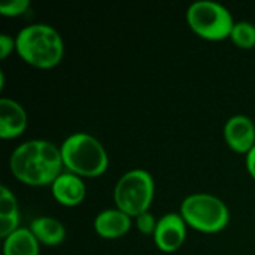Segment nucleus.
<instances>
[{
	"label": "nucleus",
	"instance_id": "nucleus-19",
	"mask_svg": "<svg viewBox=\"0 0 255 255\" xmlns=\"http://www.w3.org/2000/svg\"><path fill=\"white\" fill-rule=\"evenodd\" d=\"M247 169L251 173V176L255 179V145L254 148L247 154Z\"/></svg>",
	"mask_w": 255,
	"mask_h": 255
},
{
	"label": "nucleus",
	"instance_id": "nucleus-6",
	"mask_svg": "<svg viewBox=\"0 0 255 255\" xmlns=\"http://www.w3.org/2000/svg\"><path fill=\"white\" fill-rule=\"evenodd\" d=\"M190 27L202 37L221 40L230 36L235 21L226 6L212 0H197L187 10Z\"/></svg>",
	"mask_w": 255,
	"mask_h": 255
},
{
	"label": "nucleus",
	"instance_id": "nucleus-11",
	"mask_svg": "<svg viewBox=\"0 0 255 255\" xmlns=\"http://www.w3.org/2000/svg\"><path fill=\"white\" fill-rule=\"evenodd\" d=\"M131 227V217L117 209L102 211L94 220L96 232L106 239H115L126 235Z\"/></svg>",
	"mask_w": 255,
	"mask_h": 255
},
{
	"label": "nucleus",
	"instance_id": "nucleus-8",
	"mask_svg": "<svg viewBox=\"0 0 255 255\" xmlns=\"http://www.w3.org/2000/svg\"><path fill=\"white\" fill-rule=\"evenodd\" d=\"M224 139L236 152L248 154L255 145V124L247 115H235L224 126Z\"/></svg>",
	"mask_w": 255,
	"mask_h": 255
},
{
	"label": "nucleus",
	"instance_id": "nucleus-18",
	"mask_svg": "<svg viewBox=\"0 0 255 255\" xmlns=\"http://www.w3.org/2000/svg\"><path fill=\"white\" fill-rule=\"evenodd\" d=\"M15 48V39L9 34H0V58H6Z\"/></svg>",
	"mask_w": 255,
	"mask_h": 255
},
{
	"label": "nucleus",
	"instance_id": "nucleus-15",
	"mask_svg": "<svg viewBox=\"0 0 255 255\" xmlns=\"http://www.w3.org/2000/svg\"><path fill=\"white\" fill-rule=\"evenodd\" d=\"M230 37L239 48H253L255 45V25L248 21L235 22Z\"/></svg>",
	"mask_w": 255,
	"mask_h": 255
},
{
	"label": "nucleus",
	"instance_id": "nucleus-5",
	"mask_svg": "<svg viewBox=\"0 0 255 255\" xmlns=\"http://www.w3.org/2000/svg\"><path fill=\"white\" fill-rule=\"evenodd\" d=\"M154 197V179L143 169H133L124 173L114 190V200L120 211L137 217L148 211Z\"/></svg>",
	"mask_w": 255,
	"mask_h": 255
},
{
	"label": "nucleus",
	"instance_id": "nucleus-4",
	"mask_svg": "<svg viewBox=\"0 0 255 255\" xmlns=\"http://www.w3.org/2000/svg\"><path fill=\"white\" fill-rule=\"evenodd\" d=\"M181 215L188 226L203 233L221 232L230 220L226 203L206 193H196L185 197L181 205Z\"/></svg>",
	"mask_w": 255,
	"mask_h": 255
},
{
	"label": "nucleus",
	"instance_id": "nucleus-14",
	"mask_svg": "<svg viewBox=\"0 0 255 255\" xmlns=\"http://www.w3.org/2000/svg\"><path fill=\"white\" fill-rule=\"evenodd\" d=\"M30 230L40 244L51 245V247L61 244L66 238L64 226L52 217L34 218L30 224Z\"/></svg>",
	"mask_w": 255,
	"mask_h": 255
},
{
	"label": "nucleus",
	"instance_id": "nucleus-10",
	"mask_svg": "<svg viewBox=\"0 0 255 255\" xmlns=\"http://www.w3.org/2000/svg\"><path fill=\"white\" fill-rule=\"evenodd\" d=\"M51 188L55 200L64 206H76L85 197L84 181L72 172L58 175V178L51 184Z\"/></svg>",
	"mask_w": 255,
	"mask_h": 255
},
{
	"label": "nucleus",
	"instance_id": "nucleus-17",
	"mask_svg": "<svg viewBox=\"0 0 255 255\" xmlns=\"http://www.w3.org/2000/svg\"><path fill=\"white\" fill-rule=\"evenodd\" d=\"M157 223L158 220L154 218V215L151 212H143L140 215L136 217V226H137V230L140 233H145V235H154L155 232V227H157Z\"/></svg>",
	"mask_w": 255,
	"mask_h": 255
},
{
	"label": "nucleus",
	"instance_id": "nucleus-2",
	"mask_svg": "<svg viewBox=\"0 0 255 255\" xmlns=\"http://www.w3.org/2000/svg\"><path fill=\"white\" fill-rule=\"evenodd\" d=\"M15 46L24 61L40 69L58 64L64 54L60 33L48 24H30L21 28L15 37Z\"/></svg>",
	"mask_w": 255,
	"mask_h": 255
},
{
	"label": "nucleus",
	"instance_id": "nucleus-3",
	"mask_svg": "<svg viewBox=\"0 0 255 255\" xmlns=\"http://www.w3.org/2000/svg\"><path fill=\"white\" fill-rule=\"evenodd\" d=\"M63 164L78 176H99L109 164L103 145L88 133H73L60 146Z\"/></svg>",
	"mask_w": 255,
	"mask_h": 255
},
{
	"label": "nucleus",
	"instance_id": "nucleus-9",
	"mask_svg": "<svg viewBox=\"0 0 255 255\" xmlns=\"http://www.w3.org/2000/svg\"><path fill=\"white\" fill-rule=\"evenodd\" d=\"M27 127L25 109L15 100L0 99V137L10 139L19 136Z\"/></svg>",
	"mask_w": 255,
	"mask_h": 255
},
{
	"label": "nucleus",
	"instance_id": "nucleus-12",
	"mask_svg": "<svg viewBox=\"0 0 255 255\" xmlns=\"http://www.w3.org/2000/svg\"><path fill=\"white\" fill-rule=\"evenodd\" d=\"M19 229V211L18 203L12 191L0 187V238L6 239L15 230Z\"/></svg>",
	"mask_w": 255,
	"mask_h": 255
},
{
	"label": "nucleus",
	"instance_id": "nucleus-1",
	"mask_svg": "<svg viewBox=\"0 0 255 255\" xmlns=\"http://www.w3.org/2000/svg\"><path fill=\"white\" fill-rule=\"evenodd\" d=\"M9 166L18 181L28 185H46L61 175L64 164L60 148L52 142L34 139L13 149Z\"/></svg>",
	"mask_w": 255,
	"mask_h": 255
},
{
	"label": "nucleus",
	"instance_id": "nucleus-13",
	"mask_svg": "<svg viewBox=\"0 0 255 255\" xmlns=\"http://www.w3.org/2000/svg\"><path fill=\"white\" fill-rule=\"evenodd\" d=\"M4 255H39V241L30 229L19 227L4 239Z\"/></svg>",
	"mask_w": 255,
	"mask_h": 255
},
{
	"label": "nucleus",
	"instance_id": "nucleus-16",
	"mask_svg": "<svg viewBox=\"0 0 255 255\" xmlns=\"http://www.w3.org/2000/svg\"><path fill=\"white\" fill-rule=\"evenodd\" d=\"M30 6L28 0H9L0 4V12L6 16H16L24 13Z\"/></svg>",
	"mask_w": 255,
	"mask_h": 255
},
{
	"label": "nucleus",
	"instance_id": "nucleus-7",
	"mask_svg": "<svg viewBox=\"0 0 255 255\" xmlns=\"http://www.w3.org/2000/svg\"><path fill=\"white\" fill-rule=\"evenodd\" d=\"M187 236V223L182 215L170 212L163 215L154 232V242L164 253L176 251L185 241Z\"/></svg>",
	"mask_w": 255,
	"mask_h": 255
}]
</instances>
